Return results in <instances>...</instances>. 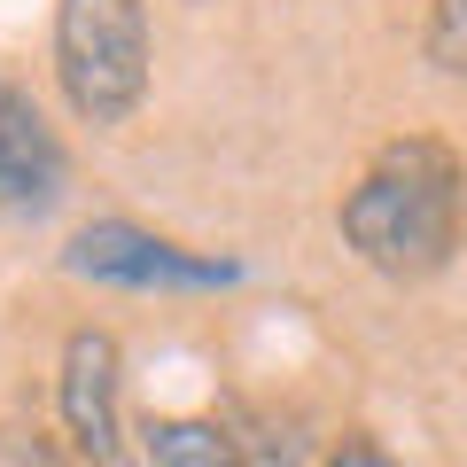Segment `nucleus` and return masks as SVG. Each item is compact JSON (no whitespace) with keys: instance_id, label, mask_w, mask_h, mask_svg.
Wrapping results in <instances>:
<instances>
[{"instance_id":"1","label":"nucleus","mask_w":467,"mask_h":467,"mask_svg":"<svg viewBox=\"0 0 467 467\" xmlns=\"http://www.w3.org/2000/svg\"><path fill=\"white\" fill-rule=\"evenodd\" d=\"M460 202H467V171L444 140L429 133L389 140L374 171L343 195V242L389 281H420L460 242Z\"/></svg>"},{"instance_id":"2","label":"nucleus","mask_w":467,"mask_h":467,"mask_svg":"<svg viewBox=\"0 0 467 467\" xmlns=\"http://www.w3.org/2000/svg\"><path fill=\"white\" fill-rule=\"evenodd\" d=\"M55 78L86 125H117L149 94V16L140 0H63L55 8Z\"/></svg>"},{"instance_id":"3","label":"nucleus","mask_w":467,"mask_h":467,"mask_svg":"<svg viewBox=\"0 0 467 467\" xmlns=\"http://www.w3.org/2000/svg\"><path fill=\"white\" fill-rule=\"evenodd\" d=\"M63 265L78 281H109V288H234L242 265L234 257H195L164 234L133 226V218H94V226L70 234Z\"/></svg>"},{"instance_id":"4","label":"nucleus","mask_w":467,"mask_h":467,"mask_svg":"<svg viewBox=\"0 0 467 467\" xmlns=\"http://www.w3.org/2000/svg\"><path fill=\"white\" fill-rule=\"evenodd\" d=\"M63 429L94 467L125 451V413H117V335L109 327H70L63 343Z\"/></svg>"},{"instance_id":"5","label":"nucleus","mask_w":467,"mask_h":467,"mask_svg":"<svg viewBox=\"0 0 467 467\" xmlns=\"http://www.w3.org/2000/svg\"><path fill=\"white\" fill-rule=\"evenodd\" d=\"M63 180H70V164H63V140L47 133V117L16 86H0V211H24V218L55 211Z\"/></svg>"},{"instance_id":"6","label":"nucleus","mask_w":467,"mask_h":467,"mask_svg":"<svg viewBox=\"0 0 467 467\" xmlns=\"http://www.w3.org/2000/svg\"><path fill=\"white\" fill-rule=\"evenodd\" d=\"M149 467H242L226 420H202V413H164L149 420Z\"/></svg>"},{"instance_id":"7","label":"nucleus","mask_w":467,"mask_h":467,"mask_svg":"<svg viewBox=\"0 0 467 467\" xmlns=\"http://www.w3.org/2000/svg\"><path fill=\"white\" fill-rule=\"evenodd\" d=\"M429 63L467 78V0H429Z\"/></svg>"},{"instance_id":"8","label":"nucleus","mask_w":467,"mask_h":467,"mask_svg":"<svg viewBox=\"0 0 467 467\" xmlns=\"http://www.w3.org/2000/svg\"><path fill=\"white\" fill-rule=\"evenodd\" d=\"M0 467H70V460L55 451L47 429H32V420H0Z\"/></svg>"},{"instance_id":"9","label":"nucleus","mask_w":467,"mask_h":467,"mask_svg":"<svg viewBox=\"0 0 467 467\" xmlns=\"http://www.w3.org/2000/svg\"><path fill=\"white\" fill-rule=\"evenodd\" d=\"M327 467H398V460H389L382 444H343V451H335Z\"/></svg>"}]
</instances>
